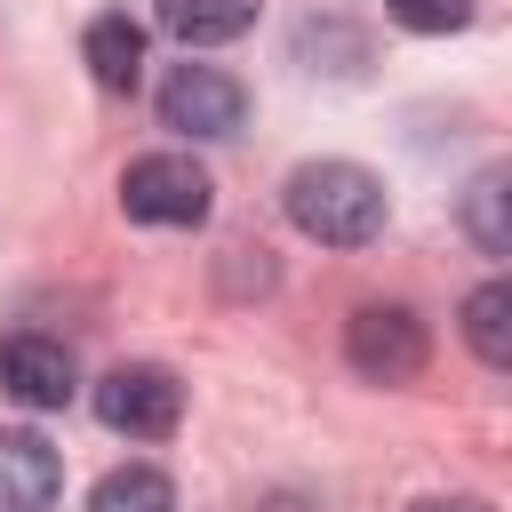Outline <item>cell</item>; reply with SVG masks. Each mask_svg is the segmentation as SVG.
Wrapping results in <instances>:
<instances>
[{
    "instance_id": "13",
    "label": "cell",
    "mask_w": 512,
    "mask_h": 512,
    "mask_svg": "<svg viewBox=\"0 0 512 512\" xmlns=\"http://www.w3.org/2000/svg\"><path fill=\"white\" fill-rule=\"evenodd\" d=\"M392 24H408V32H464L472 0H392Z\"/></svg>"
},
{
    "instance_id": "10",
    "label": "cell",
    "mask_w": 512,
    "mask_h": 512,
    "mask_svg": "<svg viewBox=\"0 0 512 512\" xmlns=\"http://www.w3.org/2000/svg\"><path fill=\"white\" fill-rule=\"evenodd\" d=\"M464 344L480 352V368H512V288L504 280L464 296Z\"/></svg>"
},
{
    "instance_id": "7",
    "label": "cell",
    "mask_w": 512,
    "mask_h": 512,
    "mask_svg": "<svg viewBox=\"0 0 512 512\" xmlns=\"http://www.w3.org/2000/svg\"><path fill=\"white\" fill-rule=\"evenodd\" d=\"M64 488V464L40 432H0V512H48Z\"/></svg>"
},
{
    "instance_id": "6",
    "label": "cell",
    "mask_w": 512,
    "mask_h": 512,
    "mask_svg": "<svg viewBox=\"0 0 512 512\" xmlns=\"http://www.w3.org/2000/svg\"><path fill=\"white\" fill-rule=\"evenodd\" d=\"M0 384H8L24 408H64V400L80 392L72 352H64L56 336H8V344H0Z\"/></svg>"
},
{
    "instance_id": "11",
    "label": "cell",
    "mask_w": 512,
    "mask_h": 512,
    "mask_svg": "<svg viewBox=\"0 0 512 512\" xmlns=\"http://www.w3.org/2000/svg\"><path fill=\"white\" fill-rule=\"evenodd\" d=\"M504 200H512V176H504V168H480L472 192H464V232L480 240V256H512V216H504Z\"/></svg>"
},
{
    "instance_id": "2",
    "label": "cell",
    "mask_w": 512,
    "mask_h": 512,
    "mask_svg": "<svg viewBox=\"0 0 512 512\" xmlns=\"http://www.w3.org/2000/svg\"><path fill=\"white\" fill-rule=\"evenodd\" d=\"M208 200H216V184H208V168L184 160V152H144V160H128V176H120V208H128L136 224H200Z\"/></svg>"
},
{
    "instance_id": "8",
    "label": "cell",
    "mask_w": 512,
    "mask_h": 512,
    "mask_svg": "<svg viewBox=\"0 0 512 512\" xmlns=\"http://www.w3.org/2000/svg\"><path fill=\"white\" fill-rule=\"evenodd\" d=\"M80 56H88V72H96V88H112V96H128L136 80H144V32L112 8V16H96L88 32H80Z\"/></svg>"
},
{
    "instance_id": "4",
    "label": "cell",
    "mask_w": 512,
    "mask_h": 512,
    "mask_svg": "<svg viewBox=\"0 0 512 512\" xmlns=\"http://www.w3.org/2000/svg\"><path fill=\"white\" fill-rule=\"evenodd\" d=\"M344 360L368 376V384H408L424 368V320L408 304H360L344 320Z\"/></svg>"
},
{
    "instance_id": "9",
    "label": "cell",
    "mask_w": 512,
    "mask_h": 512,
    "mask_svg": "<svg viewBox=\"0 0 512 512\" xmlns=\"http://www.w3.org/2000/svg\"><path fill=\"white\" fill-rule=\"evenodd\" d=\"M160 24L184 48H216V40H240L256 24V0H160Z\"/></svg>"
},
{
    "instance_id": "3",
    "label": "cell",
    "mask_w": 512,
    "mask_h": 512,
    "mask_svg": "<svg viewBox=\"0 0 512 512\" xmlns=\"http://www.w3.org/2000/svg\"><path fill=\"white\" fill-rule=\"evenodd\" d=\"M240 120H248V88H240L232 72H216V64H176V72L160 80V128L216 144V136H232Z\"/></svg>"
},
{
    "instance_id": "14",
    "label": "cell",
    "mask_w": 512,
    "mask_h": 512,
    "mask_svg": "<svg viewBox=\"0 0 512 512\" xmlns=\"http://www.w3.org/2000/svg\"><path fill=\"white\" fill-rule=\"evenodd\" d=\"M416 512H488L480 496H432V504H416Z\"/></svg>"
},
{
    "instance_id": "12",
    "label": "cell",
    "mask_w": 512,
    "mask_h": 512,
    "mask_svg": "<svg viewBox=\"0 0 512 512\" xmlns=\"http://www.w3.org/2000/svg\"><path fill=\"white\" fill-rule=\"evenodd\" d=\"M88 512H176V488H168V472H152V464H120V472L96 480Z\"/></svg>"
},
{
    "instance_id": "1",
    "label": "cell",
    "mask_w": 512,
    "mask_h": 512,
    "mask_svg": "<svg viewBox=\"0 0 512 512\" xmlns=\"http://www.w3.org/2000/svg\"><path fill=\"white\" fill-rule=\"evenodd\" d=\"M288 224L320 248H368L384 232V184L360 160H304L288 176Z\"/></svg>"
},
{
    "instance_id": "5",
    "label": "cell",
    "mask_w": 512,
    "mask_h": 512,
    "mask_svg": "<svg viewBox=\"0 0 512 512\" xmlns=\"http://www.w3.org/2000/svg\"><path fill=\"white\" fill-rule=\"evenodd\" d=\"M96 416H104L112 432H128V440H160V432H176V416H184V384H176L168 368H152V360H128V368H112V376L96 384Z\"/></svg>"
}]
</instances>
